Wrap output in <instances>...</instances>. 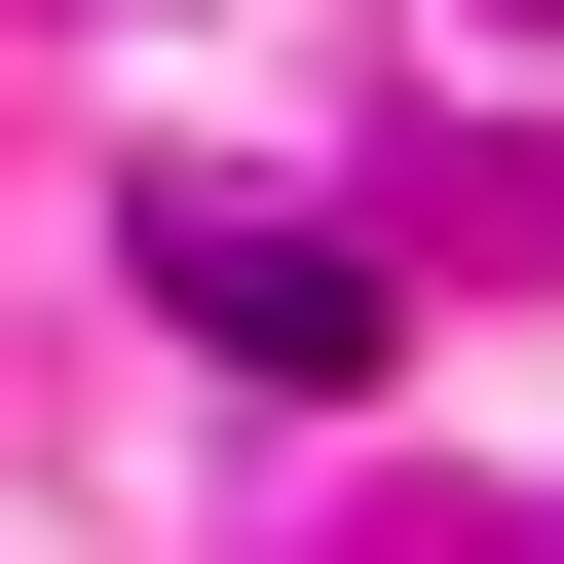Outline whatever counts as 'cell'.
<instances>
[{
    "mask_svg": "<svg viewBox=\"0 0 564 564\" xmlns=\"http://www.w3.org/2000/svg\"><path fill=\"white\" fill-rule=\"evenodd\" d=\"M151 263H188V339H226V377H377V263H339V226H263V188H188Z\"/></svg>",
    "mask_w": 564,
    "mask_h": 564,
    "instance_id": "obj_1",
    "label": "cell"
}]
</instances>
